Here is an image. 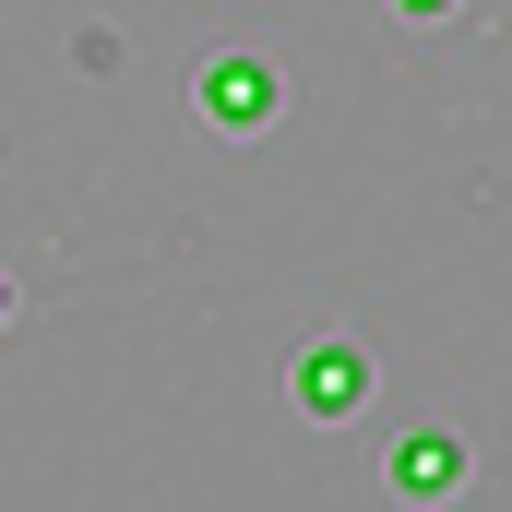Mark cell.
Segmentation results:
<instances>
[{
	"mask_svg": "<svg viewBox=\"0 0 512 512\" xmlns=\"http://www.w3.org/2000/svg\"><path fill=\"white\" fill-rule=\"evenodd\" d=\"M191 96H203V120H215V131H262V120H274V96H286V72H274V60H203Z\"/></svg>",
	"mask_w": 512,
	"mask_h": 512,
	"instance_id": "1",
	"label": "cell"
},
{
	"mask_svg": "<svg viewBox=\"0 0 512 512\" xmlns=\"http://www.w3.org/2000/svg\"><path fill=\"white\" fill-rule=\"evenodd\" d=\"M382 477H393V501H453V489H465V441H453V429H405Z\"/></svg>",
	"mask_w": 512,
	"mask_h": 512,
	"instance_id": "2",
	"label": "cell"
},
{
	"mask_svg": "<svg viewBox=\"0 0 512 512\" xmlns=\"http://www.w3.org/2000/svg\"><path fill=\"white\" fill-rule=\"evenodd\" d=\"M286 393H298L310 417H358V393H370V358H358V346H298Z\"/></svg>",
	"mask_w": 512,
	"mask_h": 512,
	"instance_id": "3",
	"label": "cell"
},
{
	"mask_svg": "<svg viewBox=\"0 0 512 512\" xmlns=\"http://www.w3.org/2000/svg\"><path fill=\"white\" fill-rule=\"evenodd\" d=\"M393 12H405V24H441V12H453V0H393Z\"/></svg>",
	"mask_w": 512,
	"mask_h": 512,
	"instance_id": "4",
	"label": "cell"
},
{
	"mask_svg": "<svg viewBox=\"0 0 512 512\" xmlns=\"http://www.w3.org/2000/svg\"><path fill=\"white\" fill-rule=\"evenodd\" d=\"M0 322H12V274H0Z\"/></svg>",
	"mask_w": 512,
	"mask_h": 512,
	"instance_id": "5",
	"label": "cell"
}]
</instances>
